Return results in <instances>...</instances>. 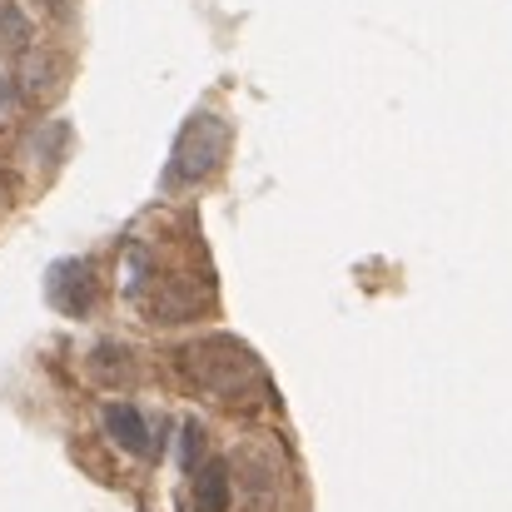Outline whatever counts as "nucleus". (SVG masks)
Segmentation results:
<instances>
[{
  "mask_svg": "<svg viewBox=\"0 0 512 512\" xmlns=\"http://www.w3.org/2000/svg\"><path fill=\"white\" fill-rule=\"evenodd\" d=\"M105 423H110V433L130 448V453H150L155 443H150V428H145V418L130 408V403H110L105 408Z\"/></svg>",
  "mask_w": 512,
  "mask_h": 512,
  "instance_id": "20e7f679",
  "label": "nucleus"
},
{
  "mask_svg": "<svg viewBox=\"0 0 512 512\" xmlns=\"http://www.w3.org/2000/svg\"><path fill=\"white\" fill-rule=\"evenodd\" d=\"M224 145H229L224 120H214V115L189 120V130L179 135V150H174L170 174L174 179H199V174H209L219 160H224Z\"/></svg>",
  "mask_w": 512,
  "mask_h": 512,
  "instance_id": "f03ea898",
  "label": "nucleus"
},
{
  "mask_svg": "<svg viewBox=\"0 0 512 512\" xmlns=\"http://www.w3.org/2000/svg\"><path fill=\"white\" fill-rule=\"evenodd\" d=\"M224 503H229V478L224 468H209L199 483V512H224Z\"/></svg>",
  "mask_w": 512,
  "mask_h": 512,
  "instance_id": "39448f33",
  "label": "nucleus"
},
{
  "mask_svg": "<svg viewBox=\"0 0 512 512\" xmlns=\"http://www.w3.org/2000/svg\"><path fill=\"white\" fill-rule=\"evenodd\" d=\"M179 368L189 373L194 388L224 398V403H254L264 393V373L249 358V348L234 339H204L179 353Z\"/></svg>",
  "mask_w": 512,
  "mask_h": 512,
  "instance_id": "f257e3e1",
  "label": "nucleus"
},
{
  "mask_svg": "<svg viewBox=\"0 0 512 512\" xmlns=\"http://www.w3.org/2000/svg\"><path fill=\"white\" fill-rule=\"evenodd\" d=\"M50 299H55V309H65V314H85L90 309V299H95V279H90V264H55L50 269Z\"/></svg>",
  "mask_w": 512,
  "mask_h": 512,
  "instance_id": "7ed1b4c3",
  "label": "nucleus"
},
{
  "mask_svg": "<svg viewBox=\"0 0 512 512\" xmlns=\"http://www.w3.org/2000/svg\"><path fill=\"white\" fill-rule=\"evenodd\" d=\"M0 105H5V80H0Z\"/></svg>",
  "mask_w": 512,
  "mask_h": 512,
  "instance_id": "423d86ee",
  "label": "nucleus"
}]
</instances>
